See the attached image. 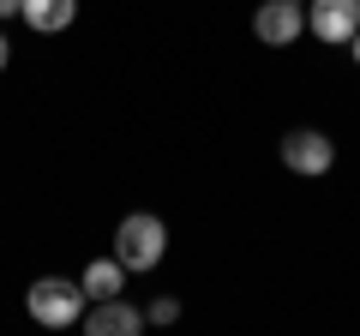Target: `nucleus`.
Segmentation results:
<instances>
[{
	"mask_svg": "<svg viewBox=\"0 0 360 336\" xmlns=\"http://www.w3.org/2000/svg\"><path fill=\"white\" fill-rule=\"evenodd\" d=\"M84 306H90V295H84V283H72V276H37L30 295H25V312L42 324V330H72V324L84 318Z\"/></svg>",
	"mask_w": 360,
	"mask_h": 336,
	"instance_id": "f257e3e1",
	"label": "nucleus"
},
{
	"mask_svg": "<svg viewBox=\"0 0 360 336\" xmlns=\"http://www.w3.org/2000/svg\"><path fill=\"white\" fill-rule=\"evenodd\" d=\"M162 252H168V228H162V217H150V210H132V217H120V228H115V259L127 264L132 276L156 271V264H162Z\"/></svg>",
	"mask_w": 360,
	"mask_h": 336,
	"instance_id": "f03ea898",
	"label": "nucleus"
},
{
	"mask_svg": "<svg viewBox=\"0 0 360 336\" xmlns=\"http://www.w3.org/2000/svg\"><path fill=\"white\" fill-rule=\"evenodd\" d=\"M276 156H283V168H295V174H330L336 144H330V132H319V127H295V132H283Z\"/></svg>",
	"mask_w": 360,
	"mask_h": 336,
	"instance_id": "7ed1b4c3",
	"label": "nucleus"
},
{
	"mask_svg": "<svg viewBox=\"0 0 360 336\" xmlns=\"http://www.w3.org/2000/svg\"><path fill=\"white\" fill-rule=\"evenodd\" d=\"M300 30H307V0H264L252 13V37L264 49H288Z\"/></svg>",
	"mask_w": 360,
	"mask_h": 336,
	"instance_id": "20e7f679",
	"label": "nucleus"
},
{
	"mask_svg": "<svg viewBox=\"0 0 360 336\" xmlns=\"http://www.w3.org/2000/svg\"><path fill=\"white\" fill-rule=\"evenodd\" d=\"M307 30L319 42H348L360 30V0H307Z\"/></svg>",
	"mask_w": 360,
	"mask_h": 336,
	"instance_id": "39448f33",
	"label": "nucleus"
},
{
	"mask_svg": "<svg viewBox=\"0 0 360 336\" xmlns=\"http://www.w3.org/2000/svg\"><path fill=\"white\" fill-rule=\"evenodd\" d=\"M139 330H144V312L132 300H120V295L84 306V336H139Z\"/></svg>",
	"mask_w": 360,
	"mask_h": 336,
	"instance_id": "423d86ee",
	"label": "nucleus"
},
{
	"mask_svg": "<svg viewBox=\"0 0 360 336\" xmlns=\"http://www.w3.org/2000/svg\"><path fill=\"white\" fill-rule=\"evenodd\" d=\"M18 18H25L37 37H60V30H72L78 0H18Z\"/></svg>",
	"mask_w": 360,
	"mask_h": 336,
	"instance_id": "0eeeda50",
	"label": "nucleus"
},
{
	"mask_svg": "<svg viewBox=\"0 0 360 336\" xmlns=\"http://www.w3.org/2000/svg\"><path fill=\"white\" fill-rule=\"evenodd\" d=\"M78 283H84V295H90V300H108V295H120V288H127V264L108 252V259L84 264V276H78Z\"/></svg>",
	"mask_w": 360,
	"mask_h": 336,
	"instance_id": "6e6552de",
	"label": "nucleus"
},
{
	"mask_svg": "<svg viewBox=\"0 0 360 336\" xmlns=\"http://www.w3.org/2000/svg\"><path fill=\"white\" fill-rule=\"evenodd\" d=\"M174 318H180V300L174 295H156L150 312H144V324H174Z\"/></svg>",
	"mask_w": 360,
	"mask_h": 336,
	"instance_id": "1a4fd4ad",
	"label": "nucleus"
},
{
	"mask_svg": "<svg viewBox=\"0 0 360 336\" xmlns=\"http://www.w3.org/2000/svg\"><path fill=\"white\" fill-rule=\"evenodd\" d=\"M6 60H13V42H6V37H0V72H6Z\"/></svg>",
	"mask_w": 360,
	"mask_h": 336,
	"instance_id": "9d476101",
	"label": "nucleus"
},
{
	"mask_svg": "<svg viewBox=\"0 0 360 336\" xmlns=\"http://www.w3.org/2000/svg\"><path fill=\"white\" fill-rule=\"evenodd\" d=\"M0 18H18V0H0Z\"/></svg>",
	"mask_w": 360,
	"mask_h": 336,
	"instance_id": "9b49d317",
	"label": "nucleus"
},
{
	"mask_svg": "<svg viewBox=\"0 0 360 336\" xmlns=\"http://www.w3.org/2000/svg\"><path fill=\"white\" fill-rule=\"evenodd\" d=\"M348 49H354V66H360V30H354V37H348Z\"/></svg>",
	"mask_w": 360,
	"mask_h": 336,
	"instance_id": "f8f14e48",
	"label": "nucleus"
}]
</instances>
